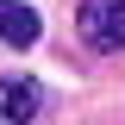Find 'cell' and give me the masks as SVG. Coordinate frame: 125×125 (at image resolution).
I'll use <instances>...</instances> for the list:
<instances>
[{"instance_id":"cell-3","label":"cell","mask_w":125,"mask_h":125,"mask_svg":"<svg viewBox=\"0 0 125 125\" xmlns=\"http://www.w3.org/2000/svg\"><path fill=\"white\" fill-rule=\"evenodd\" d=\"M38 13H31L25 0H0V44H13V50H31L38 44Z\"/></svg>"},{"instance_id":"cell-2","label":"cell","mask_w":125,"mask_h":125,"mask_svg":"<svg viewBox=\"0 0 125 125\" xmlns=\"http://www.w3.org/2000/svg\"><path fill=\"white\" fill-rule=\"evenodd\" d=\"M38 113H44V88L38 81H25V75L0 81V125H31Z\"/></svg>"},{"instance_id":"cell-1","label":"cell","mask_w":125,"mask_h":125,"mask_svg":"<svg viewBox=\"0 0 125 125\" xmlns=\"http://www.w3.org/2000/svg\"><path fill=\"white\" fill-rule=\"evenodd\" d=\"M75 31L88 50H125V0H81Z\"/></svg>"}]
</instances>
